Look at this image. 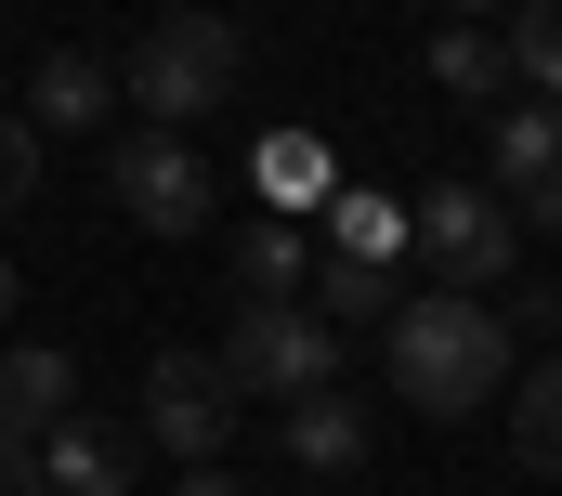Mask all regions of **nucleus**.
I'll use <instances>...</instances> for the list:
<instances>
[{
  "instance_id": "nucleus-2",
  "label": "nucleus",
  "mask_w": 562,
  "mask_h": 496,
  "mask_svg": "<svg viewBox=\"0 0 562 496\" xmlns=\"http://www.w3.org/2000/svg\"><path fill=\"white\" fill-rule=\"evenodd\" d=\"M236 79H249V40H236V13H157V26L132 40V66H119V92L144 105V131L210 119Z\"/></svg>"
},
{
  "instance_id": "nucleus-4",
  "label": "nucleus",
  "mask_w": 562,
  "mask_h": 496,
  "mask_svg": "<svg viewBox=\"0 0 562 496\" xmlns=\"http://www.w3.org/2000/svg\"><path fill=\"white\" fill-rule=\"evenodd\" d=\"M406 248H419L445 288H497L524 261V223L497 210V183H419L406 196Z\"/></svg>"
},
{
  "instance_id": "nucleus-19",
  "label": "nucleus",
  "mask_w": 562,
  "mask_h": 496,
  "mask_svg": "<svg viewBox=\"0 0 562 496\" xmlns=\"http://www.w3.org/2000/svg\"><path fill=\"white\" fill-rule=\"evenodd\" d=\"M40 157H53V144H40V131H26L13 105H0V223H13L26 196H40Z\"/></svg>"
},
{
  "instance_id": "nucleus-8",
  "label": "nucleus",
  "mask_w": 562,
  "mask_h": 496,
  "mask_svg": "<svg viewBox=\"0 0 562 496\" xmlns=\"http://www.w3.org/2000/svg\"><path fill=\"white\" fill-rule=\"evenodd\" d=\"M367 458H380L367 392H340V379H327V392H301V405H288V471H327V484H340V471H367Z\"/></svg>"
},
{
  "instance_id": "nucleus-21",
  "label": "nucleus",
  "mask_w": 562,
  "mask_h": 496,
  "mask_svg": "<svg viewBox=\"0 0 562 496\" xmlns=\"http://www.w3.org/2000/svg\"><path fill=\"white\" fill-rule=\"evenodd\" d=\"M497 13H510V0H445V26H497Z\"/></svg>"
},
{
  "instance_id": "nucleus-13",
  "label": "nucleus",
  "mask_w": 562,
  "mask_h": 496,
  "mask_svg": "<svg viewBox=\"0 0 562 496\" xmlns=\"http://www.w3.org/2000/svg\"><path fill=\"white\" fill-rule=\"evenodd\" d=\"M393 301H406V274H393V261H340V248H327V261L301 274V314H327V327H380Z\"/></svg>"
},
{
  "instance_id": "nucleus-12",
  "label": "nucleus",
  "mask_w": 562,
  "mask_h": 496,
  "mask_svg": "<svg viewBox=\"0 0 562 496\" xmlns=\"http://www.w3.org/2000/svg\"><path fill=\"white\" fill-rule=\"evenodd\" d=\"M249 183H262V210H276V223H301V210H327V196H340V157H327L314 131H262V144H249Z\"/></svg>"
},
{
  "instance_id": "nucleus-14",
  "label": "nucleus",
  "mask_w": 562,
  "mask_h": 496,
  "mask_svg": "<svg viewBox=\"0 0 562 496\" xmlns=\"http://www.w3.org/2000/svg\"><path fill=\"white\" fill-rule=\"evenodd\" d=\"M497 53H510V79L537 105H562V0H510L497 13Z\"/></svg>"
},
{
  "instance_id": "nucleus-1",
  "label": "nucleus",
  "mask_w": 562,
  "mask_h": 496,
  "mask_svg": "<svg viewBox=\"0 0 562 496\" xmlns=\"http://www.w3.org/2000/svg\"><path fill=\"white\" fill-rule=\"evenodd\" d=\"M380 353H393V392L419 418H471V405L510 392V314L484 288H419V301L380 314Z\"/></svg>"
},
{
  "instance_id": "nucleus-23",
  "label": "nucleus",
  "mask_w": 562,
  "mask_h": 496,
  "mask_svg": "<svg viewBox=\"0 0 562 496\" xmlns=\"http://www.w3.org/2000/svg\"><path fill=\"white\" fill-rule=\"evenodd\" d=\"M0 314H13V261H0Z\"/></svg>"
},
{
  "instance_id": "nucleus-7",
  "label": "nucleus",
  "mask_w": 562,
  "mask_h": 496,
  "mask_svg": "<svg viewBox=\"0 0 562 496\" xmlns=\"http://www.w3.org/2000/svg\"><path fill=\"white\" fill-rule=\"evenodd\" d=\"M497 210L562 236V105H537V92L497 105Z\"/></svg>"
},
{
  "instance_id": "nucleus-22",
  "label": "nucleus",
  "mask_w": 562,
  "mask_h": 496,
  "mask_svg": "<svg viewBox=\"0 0 562 496\" xmlns=\"http://www.w3.org/2000/svg\"><path fill=\"white\" fill-rule=\"evenodd\" d=\"M183 496H236V484H223V471H183Z\"/></svg>"
},
{
  "instance_id": "nucleus-11",
  "label": "nucleus",
  "mask_w": 562,
  "mask_h": 496,
  "mask_svg": "<svg viewBox=\"0 0 562 496\" xmlns=\"http://www.w3.org/2000/svg\"><path fill=\"white\" fill-rule=\"evenodd\" d=\"M105 105H119V66H92V53H53V66L26 79V105H13V119L53 144V131H105Z\"/></svg>"
},
{
  "instance_id": "nucleus-18",
  "label": "nucleus",
  "mask_w": 562,
  "mask_h": 496,
  "mask_svg": "<svg viewBox=\"0 0 562 496\" xmlns=\"http://www.w3.org/2000/svg\"><path fill=\"white\" fill-rule=\"evenodd\" d=\"M327 236H340V261H393V248H406V210L340 183V196H327Z\"/></svg>"
},
{
  "instance_id": "nucleus-16",
  "label": "nucleus",
  "mask_w": 562,
  "mask_h": 496,
  "mask_svg": "<svg viewBox=\"0 0 562 496\" xmlns=\"http://www.w3.org/2000/svg\"><path fill=\"white\" fill-rule=\"evenodd\" d=\"M510 458L562 484V353H537V367H524V392H510Z\"/></svg>"
},
{
  "instance_id": "nucleus-6",
  "label": "nucleus",
  "mask_w": 562,
  "mask_h": 496,
  "mask_svg": "<svg viewBox=\"0 0 562 496\" xmlns=\"http://www.w3.org/2000/svg\"><path fill=\"white\" fill-rule=\"evenodd\" d=\"M157 458H183V471H210L223 458V431H236V392H223V367L210 353H157L144 367V418H132Z\"/></svg>"
},
{
  "instance_id": "nucleus-10",
  "label": "nucleus",
  "mask_w": 562,
  "mask_h": 496,
  "mask_svg": "<svg viewBox=\"0 0 562 496\" xmlns=\"http://www.w3.org/2000/svg\"><path fill=\"white\" fill-rule=\"evenodd\" d=\"M132 444H144V431H105V418L79 405V418L40 431V484H53V496H132Z\"/></svg>"
},
{
  "instance_id": "nucleus-20",
  "label": "nucleus",
  "mask_w": 562,
  "mask_h": 496,
  "mask_svg": "<svg viewBox=\"0 0 562 496\" xmlns=\"http://www.w3.org/2000/svg\"><path fill=\"white\" fill-rule=\"evenodd\" d=\"M0 496H53L40 484V444H0Z\"/></svg>"
},
{
  "instance_id": "nucleus-15",
  "label": "nucleus",
  "mask_w": 562,
  "mask_h": 496,
  "mask_svg": "<svg viewBox=\"0 0 562 496\" xmlns=\"http://www.w3.org/2000/svg\"><path fill=\"white\" fill-rule=\"evenodd\" d=\"M431 92H458V105H510V53H497V26H445V40H431Z\"/></svg>"
},
{
  "instance_id": "nucleus-3",
  "label": "nucleus",
  "mask_w": 562,
  "mask_h": 496,
  "mask_svg": "<svg viewBox=\"0 0 562 496\" xmlns=\"http://www.w3.org/2000/svg\"><path fill=\"white\" fill-rule=\"evenodd\" d=\"M223 392L249 405V392H276V405H301V392H327L340 379V327L327 314H301V301H236V327H223Z\"/></svg>"
},
{
  "instance_id": "nucleus-17",
  "label": "nucleus",
  "mask_w": 562,
  "mask_h": 496,
  "mask_svg": "<svg viewBox=\"0 0 562 496\" xmlns=\"http://www.w3.org/2000/svg\"><path fill=\"white\" fill-rule=\"evenodd\" d=\"M301 274H314V261H301V223H276V210L236 223V288H249V301H301Z\"/></svg>"
},
{
  "instance_id": "nucleus-5",
  "label": "nucleus",
  "mask_w": 562,
  "mask_h": 496,
  "mask_svg": "<svg viewBox=\"0 0 562 496\" xmlns=\"http://www.w3.org/2000/svg\"><path fill=\"white\" fill-rule=\"evenodd\" d=\"M105 196H119V223H144V236H210V157L183 131H119L105 144Z\"/></svg>"
},
{
  "instance_id": "nucleus-9",
  "label": "nucleus",
  "mask_w": 562,
  "mask_h": 496,
  "mask_svg": "<svg viewBox=\"0 0 562 496\" xmlns=\"http://www.w3.org/2000/svg\"><path fill=\"white\" fill-rule=\"evenodd\" d=\"M53 418H79V353L13 340V353H0V444H40Z\"/></svg>"
}]
</instances>
